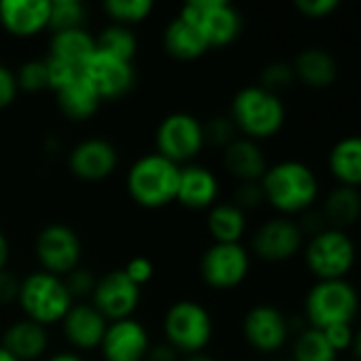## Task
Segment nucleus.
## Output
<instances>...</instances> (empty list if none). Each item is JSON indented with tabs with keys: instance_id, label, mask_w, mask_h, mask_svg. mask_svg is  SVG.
Instances as JSON below:
<instances>
[{
	"instance_id": "obj_1",
	"label": "nucleus",
	"mask_w": 361,
	"mask_h": 361,
	"mask_svg": "<svg viewBox=\"0 0 361 361\" xmlns=\"http://www.w3.org/2000/svg\"><path fill=\"white\" fill-rule=\"evenodd\" d=\"M260 188L264 203L286 218L309 212L319 197V180L315 171L307 163L294 159L269 165L260 180Z\"/></svg>"
},
{
	"instance_id": "obj_2",
	"label": "nucleus",
	"mask_w": 361,
	"mask_h": 361,
	"mask_svg": "<svg viewBox=\"0 0 361 361\" xmlns=\"http://www.w3.org/2000/svg\"><path fill=\"white\" fill-rule=\"evenodd\" d=\"M228 116L241 137L262 142L275 137L283 129L288 114L281 95L260 85H250L235 93Z\"/></svg>"
},
{
	"instance_id": "obj_3",
	"label": "nucleus",
	"mask_w": 361,
	"mask_h": 361,
	"mask_svg": "<svg viewBox=\"0 0 361 361\" xmlns=\"http://www.w3.org/2000/svg\"><path fill=\"white\" fill-rule=\"evenodd\" d=\"M180 165L159 152H150L131 163L127 171V192L144 209H161L176 201Z\"/></svg>"
},
{
	"instance_id": "obj_4",
	"label": "nucleus",
	"mask_w": 361,
	"mask_h": 361,
	"mask_svg": "<svg viewBox=\"0 0 361 361\" xmlns=\"http://www.w3.org/2000/svg\"><path fill=\"white\" fill-rule=\"evenodd\" d=\"M17 305L23 311L25 319L49 328L61 324V319L74 305V298L70 296L61 277L44 271H34L19 281Z\"/></svg>"
},
{
	"instance_id": "obj_5",
	"label": "nucleus",
	"mask_w": 361,
	"mask_h": 361,
	"mask_svg": "<svg viewBox=\"0 0 361 361\" xmlns=\"http://www.w3.org/2000/svg\"><path fill=\"white\" fill-rule=\"evenodd\" d=\"M357 311L360 296L349 279L315 281L305 298V322L317 330L338 324H353Z\"/></svg>"
},
{
	"instance_id": "obj_6",
	"label": "nucleus",
	"mask_w": 361,
	"mask_h": 361,
	"mask_svg": "<svg viewBox=\"0 0 361 361\" xmlns=\"http://www.w3.org/2000/svg\"><path fill=\"white\" fill-rule=\"evenodd\" d=\"M163 334L165 343L178 353H203L214 336L212 313L197 300H178L163 317Z\"/></svg>"
},
{
	"instance_id": "obj_7",
	"label": "nucleus",
	"mask_w": 361,
	"mask_h": 361,
	"mask_svg": "<svg viewBox=\"0 0 361 361\" xmlns=\"http://www.w3.org/2000/svg\"><path fill=\"white\" fill-rule=\"evenodd\" d=\"M305 252V264L317 281L347 279L355 267V243L347 231L330 228L309 237Z\"/></svg>"
},
{
	"instance_id": "obj_8",
	"label": "nucleus",
	"mask_w": 361,
	"mask_h": 361,
	"mask_svg": "<svg viewBox=\"0 0 361 361\" xmlns=\"http://www.w3.org/2000/svg\"><path fill=\"white\" fill-rule=\"evenodd\" d=\"M180 17L203 34L209 49L228 47L243 32V15L226 0H190L180 8Z\"/></svg>"
},
{
	"instance_id": "obj_9",
	"label": "nucleus",
	"mask_w": 361,
	"mask_h": 361,
	"mask_svg": "<svg viewBox=\"0 0 361 361\" xmlns=\"http://www.w3.org/2000/svg\"><path fill=\"white\" fill-rule=\"evenodd\" d=\"M157 152L176 165H188L205 148L203 123L190 112L167 114L154 131Z\"/></svg>"
},
{
	"instance_id": "obj_10",
	"label": "nucleus",
	"mask_w": 361,
	"mask_h": 361,
	"mask_svg": "<svg viewBox=\"0 0 361 361\" xmlns=\"http://www.w3.org/2000/svg\"><path fill=\"white\" fill-rule=\"evenodd\" d=\"M199 269L203 281L212 290L228 292L247 279L252 258L243 243H212L203 252Z\"/></svg>"
},
{
	"instance_id": "obj_11",
	"label": "nucleus",
	"mask_w": 361,
	"mask_h": 361,
	"mask_svg": "<svg viewBox=\"0 0 361 361\" xmlns=\"http://www.w3.org/2000/svg\"><path fill=\"white\" fill-rule=\"evenodd\" d=\"M34 254L44 273L66 277L80 267L82 243L74 228L66 224H47L34 241Z\"/></svg>"
},
{
	"instance_id": "obj_12",
	"label": "nucleus",
	"mask_w": 361,
	"mask_h": 361,
	"mask_svg": "<svg viewBox=\"0 0 361 361\" xmlns=\"http://www.w3.org/2000/svg\"><path fill=\"white\" fill-rule=\"evenodd\" d=\"M305 247V233L300 224L286 216L269 218L252 237L254 254L264 262H288Z\"/></svg>"
},
{
	"instance_id": "obj_13",
	"label": "nucleus",
	"mask_w": 361,
	"mask_h": 361,
	"mask_svg": "<svg viewBox=\"0 0 361 361\" xmlns=\"http://www.w3.org/2000/svg\"><path fill=\"white\" fill-rule=\"evenodd\" d=\"M80 76L93 87V91L97 93L102 102H110V99H118L127 95L135 85L133 61L112 57L97 49L89 57V61L82 66Z\"/></svg>"
},
{
	"instance_id": "obj_14",
	"label": "nucleus",
	"mask_w": 361,
	"mask_h": 361,
	"mask_svg": "<svg viewBox=\"0 0 361 361\" xmlns=\"http://www.w3.org/2000/svg\"><path fill=\"white\" fill-rule=\"evenodd\" d=\"M142 298V288H137L123 269L108 271L95 283L91 294V305L106 317V322H118L133 317Z\"/></svg>"
},
{
	"instance_id": "obj_15",
	"label": "nucleus",
	"mask_w": 361,
	"mask_h": 361,
	"mask_svg": "<svg viewBox=\"0 0 361 361\" xmlns=\"http://www.w3.org/2000/svg\"><path fill=\"white\" fill-rule=\"evenodd\" d=\"M245 343L258 353H277L290 341V319L273 305H254L241 324Z\"/></svg>"
},
{
	"instance_id": "obj_16",
	"label": "nucleus",
	"mask_w": 361,
	"mask_h": 361,
	"mask_svg": "<svg viewBox=\"0 0 361 361\" xmlns=\"http://www.w3.org/2000/svg\"><path fill=\"white\" fill-rule=\"evenodd\" d=\"M68 167L82 182H102L116 171L118 152L104 137H87L70 150Z\"/></svg>"
},
{
	"instance_id": "obj_17",
	"label": "nucleus",
	"mask_w": 361,
	"mask_h": 361,
	"mask_svg": "<svg viewBox=\"0 0 361 361\" xmlns=\"http://www.w3.org/2000/svg\"><path fill=\"white\" fill-rule=\"evenodd\" d=\"M150 349V336L142 322L129 317L110 322L99 343L104 361H144Z\"/></svg>"
},
{
	"instance_id": "obj_18",
	"label": "nucleus",
	"mask_w": 361,
	"mask_h": 361,
	"mask_svg": "<svg viewBox=\"0 0 361 361\" xmlns=\"http://www.w3.org/2000/svg\"><path fill=\"white\" fill-rule=\"evenodd\" d=\"M63 336L78 351L99 349V343L106 334L108 322L91 302H74L66 317L61 319Z\"/></svg>"
},
{
	"instance_id": "obj_19",
	"label": "nucleus",
	"mask_w": 361,
	"mask_h": 361,
	"mask_svg": "<svg viewBox=\"0 0 361 361\" xmlns=\"http://www.w3.org/2000/svg\"><path fill=\"white\" fill-rule=\"evenodd\" d=\"M49 0H2L0 25L17 38H32L49 30Z\"/></svg>"
},
{
	"instance_id": "obj_20",
	"label": "nucleus",
	"mask_w": 361,
	"mask_h": 361,
	"mask_svg": "<svg viewBox=\"0 0 361 361\" xmlns=\"http://www.w3.org/2000/svg\"><path fill=\"white\" fill-rule=\"evenodd\" d=\"M220 184L214 171H209L203 165H182L180 167V180H178V195L176 201L186 209H209L218 203Z\"/></svg>"
},
{
	"instance_id": "obj_21",
	"label": "nucleus",
	"mask_w": 361,
	"mask_h": 361,
	"mask_svg": "<svg viewBox=\"0 0 361 361\" xmlns=\"http://www.w3.org/2000/svg\"><path fill=\"white\" fill-rule=\"evenodd\" d=\"M0 347L6 349L15 360L36 361L47 353L49 332L40 324L21 317L2 332Z\"/></svg>"
},
{
	"instance_id": "obj_22",
	"label": "nucleus",
	"mask_w": 361,
	"mask_h": 361,
	"mask_svg": "<svg viewBox=\"0 0 361 361\" xmlns=\"http://www.w3.org/2000/svg\"><path fill=\"white\" fill-rule=\"evenodd\" d=\"M222 161L226 171L239 182H260L269 167L260 144L241 135L222 150Z\"/></svg>"
},
{
	"instance_id": "obj_23",
	"label": "nucleus",
	"mask_w": 361,
	"mask_h": 361,
	"mask_svg": "<svg viewBox=\"0 0 361 361\" xmlns=\"http://www.w3.org/2000/svg\"><path fill=\"white\" fill-rule=\"evenodd\" d=\"M296 80L311 89H328L338 78V63L328 49L307 47L302 49L292 63Z\"/></svg>"
},
{
	"instance_id": "obj_24",
	"label": "nucleus",
	"mask_w": 361,
	"mask_h": 361,
	"mask_svg": "<svg viewBox=\"0 0 361 361\" xmlns=\"http://www.w3.org/2000/svg\"><path fill=\"white\" fill-rule=\"evenodd\" d=\"M95 53V36L89 34L85 27L74 30H61L51 34L49 42V57L74 68L82 70V66L89 61V57Z\"/></svg>"
},
{
	"instance_id": "obj_25",
	"label": "nucleus",
	"mask_w": 361,
	"mask_h": 361,
	"mask_svg": "<svg viewBox=\"0 0 361 361\" xmlns=\"http://www.w3.org/2000/svg\"><path fill=\"white\" fill-rule=\"evenodd\" d=\"M163 47L167 55L180 61H195L209 51L203 34L184 17H173L163 32Z\"/></svg>"
},
{
	"instance_id": "obj_26",
	"label": "nucleus",
	"mask_w": 361,
	"mask_h": 361,
	"mask_svg": "<svg viewBox=\"0 0 361 361\" xmlns=\"http://www.w3.org/2000/svg\"><path fill=\"white\" fill-rule=\"evenodd\" d=\"M330 173L338 186L360 188L361 184V140L357 135L341 137L328 157Z\"/></svg>"
},
{
	"instance_id": "obj_27",
	"label": "nucleus",
	"mask_w": 361,
	"mask_h": 361,
	"mask_svg": "<svg viewBox=\"0 0 361 361\" xmlns=\"http://www.w3.org/2000/svg\"><path fill=\"white\" fill-rule=\"evenodd\" d=\"M55 95H57L59 110L70 121H87L102 106V99L97 97V93L93 91V87L80 74L72 82H68L63 89H59Z\"/></svg>"
},
{
	"instance_id": "obj_28",
	"label": "nucleus",
	"mask_w": 361,
	"mask_h": 361,
	"mask_svg": "<svg viewBox=\"0 0 361 361\" xmlns=\"http://www.w3.org/2000/svg\"><path fill=\"white\" fill-rule=\"evenodd\" d=\"M207 231L214 243H241L247 231L245 212L235 203H216L207 209Z\"/></svg>"
},
{
	"instance_id": "obj_29",
	"label": "nucleus",
	"mask_w": 361,
	"mask_h": 361,
	"mask_svg": "<svg viewBox=\"0 0 361 361\" xmlns=\"http://www.w3.org/2000/svg\"><path fill=\"white\" fill-rule=\"evenodd\" d=\"M361 214V195L360 188L349 186H336L324 201L322 216L326 220V226L347 231L351 224L357 222Z\"/></svg>"
},
{
	"instance_id": "obj_30",
	"label": "nucleus",
	"mask_w": 361,
	"mask_h": 361,
	"mask_svg": "<svg viewBox=\"0 0 361 361\" xmlns=\"http://www.w3.org/2000/svg\"><path fill=\"white\" fill-rule=\"evenodd\" d=\"M95 49L102 53H108L112 57L133 61V57L137 53V36L127 25L110 23L95 36Z\"/></svg>"
},
{
	"instance_id": "obj_31",
	"label": "nucleus",
	"mask_w": 361,
	"mask_h": 361,
	"mask_svg": "<svg viewBox=\"0 0 361 361\" xmlns=\"http://www.w3.org/2000/svg\"><path fill=\"white\" fill-rule=\"evenodd\" d=\"M292 360L294 361H338V353L330 347L324 332L317 328H302L294 334L292 345Z\"/></svg>"
},
{
	"instance_id": "obj_32",
	"label": "nucleus",
	"mask_w": 361,
	"mask_h": 361,
	"mask_svg": "<svg viewBox=\"0 0 361 361\" xmlns=\"http://www.w3.org/2000/svg\"><path fill=\"white\" fill-rule=\"evenodd\" d=\"M104 11L112 23L131 27L150 17V13L154 11V2L152 0H108L104 2Z\"/></svg>"
},
{
	"instance_id": "obj_33",
	"label": "nucleus",
	"mask_w": 361,
	"mask_h": 361,
	"mask_svg": "<svg viewBox=\"0 0 361 361\" xmlns=\"http://www.w3.org/2000/svg\"><path fill=\"white\" fill-rule=\"evenodd\" d=\"M49 30L61 32V30H74L85 27L87 8L80 0H49Z\"/></svg>"
},
{
	"instance_id": "obj_34",
	"label": "nucleus",
	"mask_w": 361,
	"mask_h": 361,
	"mask_svg": "<svg viewBox=\"0 0 361 361\" xmlns=\"http://www.w3.org/2000/svg\"><path fill=\"white\" fill-rule=\"evenodd\" d=\"M330 347L341 353H353V357H360V336L353 328V324H338L322 330Z\"/></svg>"
},
{
	"instance_id": "obj_35",
	"label": "nucleus",
	"mask_w": 361,
	"mask_h": 361,
	"mask_svg": "<svg viewBox=\"0 0 361 361\" xmlns=\"http://www.w3.org/2000/svg\"><path fill=\"white\" fill-rule=\"evenodd\" d=\"M17 89L27 91V93H38L47 89V70H44V59H30L19 66L15 72Z\"/></svg>"
},
{
	"instance_id": "obj_36",
	"label": "nucleus",
	"mask_w": 361,
	"mask_h": 361,
	"mask_svg": "<svg viewBox=\"0 0 361 361\" xmlns=\"http://www.w3.org/2000/svg\"><path fill=\"white\" fill-rule=\"evenodd\" d=\"M294 80H296V76H294L290 61H271L260 74V87H264L277 95L283 89H288L290 85H294Z\"/></svg>"
},
{
	"instance_id": "obj_37",
	"label": "nucleus",
	"mask_w": 361,
	"mask_h": 361,
	"mask_svg": "<svg viewBox=\"0 0 361 361\" xmlns=\"http://www.w3.org/2000/svg\"><path fill=\"white\" fill-rule=\"evenodd\" d=\"M203 135H205V144H214L218 148H226L233 140L239 137L237 129H235V123L231 121V116H214L209 118L205 125H203Z\"/></svg>"
},
{
	"instance_id": "obj_38",
	"label": "nucleus",
	"mask_w": 361,
	"mask_h": 361,
	"mask_svg": "<svg viewBox=\"0 0 361 361\" xmlns=\"http://www.w3.org/2000/svg\"><path fill=\"white\" fill-rule=\"evenodd\" d=\"M70 296L76 300V298H87L93 294L95 290V283H97V277L89 271V269H82V267H76L72 273H68L66 277H61Z\"/></svg>"
},
{
	"instance_id": "obj_39",
	"label": "nucleus",
	"mask_w": 361,
	"mask_h": 361,
	"mask_svg": "<svg viewBox=\"0 0 361 361\" xmlns=\"http://www.w3.org/2000/svg\"><path fill=\"white\" fill-rule=\"evenodd\" d=\"M44 70H47V89H51L53 93H57L59 89H63L68 82H72L80 72L53 59V57H47L44 59Z\"/></svg>"
},
{
	"instance_id": "obj_40",
	"label": "nucleus",
	"mask_w": 361,
	"mask_h": 361,
	"mask_svg": "<svg viewBox=\"0 0 361 361\" xmlns=\"http://www.w3.org/2000/svg\"><path fill=\"white\" fill-rule=\"evenodd\" d=\"M239 209L250 212L256 209L264 203V195L260 188V182H239L237 190H235V201H233Z\"/></svg>"
},
{
	"instance_id": "obj_41",
	"label": "nucleus",
	"mask_w": 361,
	"mask_h": 361,
	"mask_svg": "<svg viewBox=\"0 0 361 361\" xmlns=\"http://www.w3.org/2000/svg\"><path fill=\"white\" fill-rule=\"evenodd\" d=\"M294 6L298 13H302L309 19H326L338 11L341 2L338 0H296Z\"/></svg>"
},
{
	"instance_id": "obj_42",
	"label": "nucleus",
	"mask_w": 361,
	"mask_h": 361,
	"mask_svg": "<svg viewBox=\"0 0 361 361\" xmlns=\"http://www.w3.org/2000/svg\"><path fill=\"white\" fill-rule=\"evenodd\" d=\"M123 273L129 277V281H133L137 288H142L154 277V264L146 256H135L123 267Z\"/></svg>"
},
{
	"instance_id": "obj_43",
	"label": "nucleus",
	"mask_w": 361,
	"mask_h": 361,
	"mask_svg": "<svg viewBox=\"0 0 361 361\" xmlns=\"http://www.w3.org/2000/svg\"><path fill=\"white\" fill-rule=\"evenodd\" d=\"M17 93L19 89H17L15 72H11L4 63H0V110L8 108L15 102Z\"/></svg>"
},
{
	"instance_id": "obj_44",
	"label": "nucleus",
	"mask_w": 361,
	"mask_h": 361,
	"mask_svg": "<svg viewBox=\"0 0 361 361\" xmlns=\"http://www.w3.org/2000/svg\"><path fill=\"white\" fill-rule=\"evenodd\" d=\"M19 296V279L11 271H0V307L17 305Z\"/></svg>"
},
{
	"instance_id": "obj_45",
	"label": "nucleus",
	"mask_w": 361,
	"mask_h": 361,
	"mask_svg": "<svg viewBox=\"0 0 361 361\" xmlns=\"http://www.w3.org/2000/svg\"><path fill=\"white\" fill-rule=\"evenodd\" d=\"M144 361H180V353L176 349H171L167 343L163 345H150L148 353H146V360Z\"/></svg>"
},
{
	"instance_id": "obj_46",
	"label": "nucleus",
	"mask_w": 361,
	"mask_h": 361,
	"mask_svg": "<svg viewBox=\"0 0 361 361\" xmlns=\"http://www.w3.org/2000/svg\"><path fill=\"white\" fill-rule=\"evenodd\" d=\"M8 260H11V243H8L6 235L0 231V271L6 269Z\"/></svg>"
},
{
	"instance_id": "obj_47",
	"label": "nucleus",
	"mask_w": 361,
	"mask_h": 361,
	"mask_svg": "<svg viewBox=\"0 0 361 361\" xmlns=\"http://www.w3.org/2000/svg\"><path fill=\"white\" fill-rule=\"evenodd\" d=\"M44 361H85L80 355H76L74 351H59V353H53L49 355Z\"/></svg>"
},
{
	"instance_id": "obj_48",
	"label": "nucleus",
	"mask_w": 361,
	"mask_h": 361,
	"mask_svg": "<svg viewBox=\"0 0 361 361\" xmlns=\"http://www.w3.org/2000/svg\"><path fill=\"white\" fill-rule=\"evenodd\" d=\"M184 361H216V360H214V357H209V355H207V353L203 351V353H195V355H186V357H184Z\"/></svg>"
},
{
	"instance_id": "obj_49",
	"label": "nucleus",
	"mask_w": 361,
	"mask_h": 361,
	"mask_svg": "<svg viewBox=\"0 0 361 361\" xmlns=\"http://www.w3.org/2000/svg\"><path fill=\"white\" fill-rule=\"evenodd\" d=\"M0 361H19V360H15L6 349H2V347H0Z\"/></svg>"
}]
</instances>
